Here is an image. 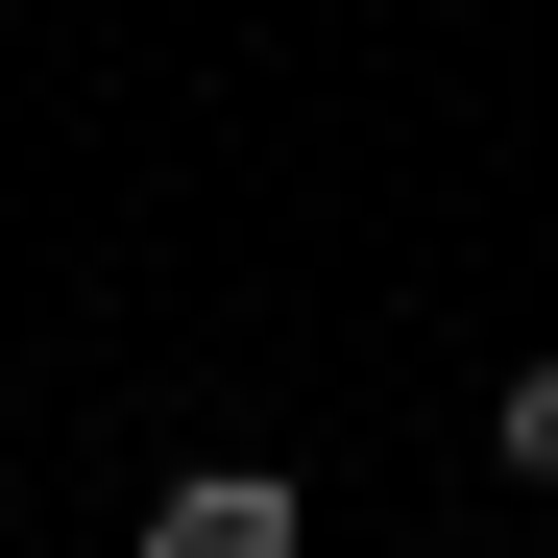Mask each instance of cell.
Instances as JSON below:
<instances>
[{
	"instance_id": "1",
	"label": "cell",
	"mask_w": 558,
	"mask_h": 558,
	"mask_svg": "<svg viewBox=\"0 0 558 558\" xmlns=\"http://www.w3.org/2000/svg\"><path fill=\"white\" fill-rule=\"evenodd\" d=\"M146 558H316L292 461H195V486H146Z\"/></svg>"
},
{
	"instance_id": "2",
	"label": "cell",
	"mask_w": 558,
	"mask_h": 558,
	"mask_svg": "<svg viewBox=\"0 0 558 558\" xmlns=\"http://www.w3.org/2000/svg\"><path fill=\"white\" fill-rule=\"evenodd\" d=\"M486 461H510V486H558V340H534L510 389H486Z\"/></svg>"
}]
</instances>
